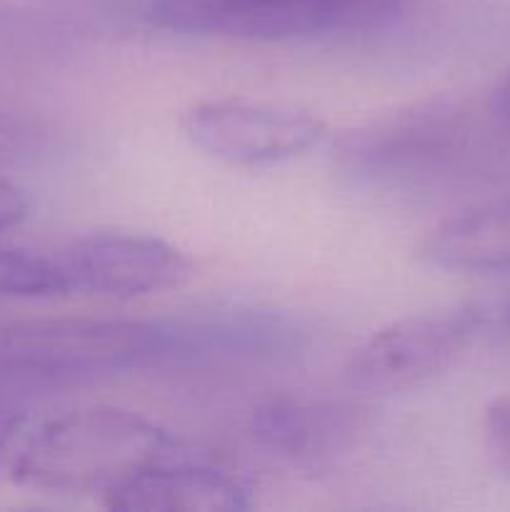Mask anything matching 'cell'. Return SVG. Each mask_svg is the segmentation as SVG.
<instances>
[{"label":"cell","mask_w":510,"mask_h":512,"mask_svg":"<svg viewBox=\"0 0 510 512\" xmlns=\"http://www.w3.org/2000/svg\"><path fill=\"white\" fill-rule=\"evenodd\" d=\"M453 100H423L345 135L335 168L363 193L393 200H435L478 183L495 163L493 133Z\"/></svg>","instance_id":"obj_1"},{"label":"cell","mask_w":510,"mask_h":512,"mask_svg":"<svg viewBox=\"0 0 510 512\" xmlns=\"http://www.w3.org/2000/svg\"><path fill=\"white\" fill-rule=\"evenodd\" d=\"M178 453L173 435L123 408H78L30 433L10 460L20 488L43 495H108Z\"/></svg>","instance_id":"obj_2"},{"label":"cell","mask_w":510,"mask_h":512,"mask_svg":"<svg viewBox=\"0 0 510 512\" xmlns=\"http://www.w3.org/2000/svg\"><path fill=\"white\" fill-rule=\"evenodd\" d=\"M158 318H35L0 323V405L155 368Z\"/></svg>","instance_id":"obj_3"},{"label":"cell","mask_w":510,"mask_h":512,"mask_svg":"<svg viewBox=\"0 0 510 512\" xmlns=\"http://www.w3.org/2000/svg\"><path fill=\"white\" fill-rule=\"evenodd\" d=\"M510 298H480L413 313L365 338L345 363V385L363 395H398L433 383L478 345L508 343Z\"/></svg>","instance_id":"obj_4"},{"label":"cell","mask_w":510,"mask_h":512,"mask_svg":"<svg viewBox=\"0 0 510 512\" xmlns=\"http://www.w3.org/2000/svg\"><path fill=\"white\" fill-rule=\"evenodd\" d=\"M410 0H150V25L190 38L308 43L393 25Z\"/></svg>","instance_id":"obj_5"},{"label":"cell","mask_w":510,"mask_h":512,"mask_svg":"<svg viewBox=\"0 0 510 512\" xmlns=\"http://www.w3.org/2000/svg\"><path fill=\"white\" fill-rule=\"evenodd\" d=\"M305 323L263 305H210L158 318L155 370L218 373L280 365L308 345Z\"/></svg>","instance_id":"obj_6"},{"label":"cell","mask_w":510,"mask_h":512,"mask_svg":"<svg viewBox=\"0 0 510 512\" xmlns=\"http://www.w3.org/2000/svg\"><path fill=\"white\" fill-rule=\"evenodd\" d=\"M180 125L193 148L233 168L290 163L328 138V125L313 110L273 100H198Z\"/></svg>","instance_id":"obj_7"},{"label":"cell","mask_w":510,"mask_h":512,"mask_svg":"<svg viewBox=\"0 0 510 512\" xmlns=\"http://www.w3.org/2000/svg\"><path fill=\"white\" fill-rule=\"evenodd\" d=\"M370 433L368 410L348 400L283 395L248 415V435L258 450L300 473H330L348 463Z\"/></svg>","instance_id":"obj_8"},{"label":"cell","mask_w":510,"mask_h":512,"mask_svg":"<svg viewBox=\"0 0 510 512\" xmlns=\"http://www.w3.org/2000/svg\"><path fill=\"white\" fill-rule=\"evenodd\" d=\"M70 293L133 300L180 288L193 275V260L158 235L98 230L55 250Z\"/></svg>","instance_id":"obj_9"},{"label":"cell","mask_w":510,"mask_h":512,"mask_svg":"<svg viewBox=\"0 0 510 512\" xmlns=\"http://www.w3.org/2000/svg\"><path fill=\"white\" fill-rule=\"evenodd\" d=\"M103 505L118 512H240L253 508L255 495L238 473L175 453L135 475Z\"/></svg>","instance_id":"obj_10"},{"label":"cell","mask_w":510,"mask_h":512,"mask_svg":"<svg viewBox=\"0 0 510 512\" xmlns=\"http://www.w3.org/2000/svg\"><path fill=\"white\" fill-rule=\"evenodd\" d=\"M435 268L465 275H510V195L443 220L423 243Z\"/></svg>","instance_id":"obj_11"},{"label":"cell","mask_w":510,"mask_h":512,"mask_svg":"<svg viewBox=\"0 0 510 512\" xmlns=\"http://www.w3.org/2000/svg\"><path fill=\"white\" fill-rule=\"evenodd\" d=\"M70 295L58 260L33 250L0 245V300H40Z\"/></svg>","instance_id":"obj_12"},{"label":"cell","mask_w":510,"mask_h":512,"mask_svg":"<svg viewBox=\"0 0 510 512\" xmlns=\"http://www.w3.org/2000/svg\"><path fill=\"white\" fill-rule=\"evenodd\" d=\"M45 148V130L20 115L0 113V163L33 158Z\"/></svg>","instance_id":"obj_13"},{"label":"cell","mask_w":510,"mask_h":512,"mask_svg":"<svg viewBox=\"0 0 510 512\" xmlns=\"http://www.w3.org/2000/svg\"><path fill=\"white\" fill-rule=\"evenodd\" d=\"M483 440L495 468L510 475V398L490 400L483 415Z\"/></svg>","instance_id":"obj_14"},{"label":"cell","mask_w":510,"mask_h":512,"mask_svg":"<svg viewBox=\"0 0 510 512\" xmlns=\"http://www.w3.org/2000/svg\"><path fill=\"white\" fill-rule=\"evenodd\" d=\"M30 203L25 198L23 188L15 185L13 180L0 175V233L18 228L28 218Z\"/></svg>","instance_id":"obj_15"},{"label":"cell","mask_w":510,"mask_h":512,"mask_svg":"<svg viewBox=\"0 0 510 512\" xmlns=\"http://www.w3.org/2000/svg\"><path fill=\"white\" fill-rule=\"evenodd\" d=\"M23 430V410L18 405H0V465Z\"/></svg>","instance_id":"obj_16"},{"label":"cell","mask_w":510,"mask_h":512,"mask_svg":"<svg viewBox=\"0 0 510 512\" xmlns=\"http://www.w3.org/2000/svg\"><path fill=\"white\" fill-rule=\"evenodd\" d=\"M488 110L495 118V123L510 135V70L498 80L488 98Z\"/></svg>","instance_id":"obj_17"}]
</instances>
